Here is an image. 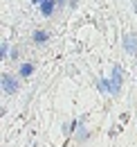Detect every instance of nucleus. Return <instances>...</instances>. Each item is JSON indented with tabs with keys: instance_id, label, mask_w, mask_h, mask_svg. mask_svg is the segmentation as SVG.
<instances>
[{
	"instance_id": "1",
	"label": "nucleus",
	"mask_w": 137,
	"mask_h": 147,
	"mask_svg": "<svg viewBox=\"0 0 137 147\" xmlns=\"http://www.w3.org/2000/svg\"><path fill=\"white\" fill-rule=\"evenodd\" d=\"M110 82H112V95H117L121 91V84H124V70H121V66H112Z\"/></svg>"
},
{
	"instance_id": "2",
	"label": "nucleus",
	"mask_w": 137,
	"mask_h": 147,
	"mask_svg": "<svg viewBox=\"0 0 137 147\" xmlns=\"http://www.w3.org/2000/svg\"><path fill=\"white\" fill-rule=\"evenodd\" d=\"M2 91L7 93V95H14V93H18V82L14 75L5 73L2 75Z\"/></svg>"
},
{
	"instance_id": "3",
	"label": "nucleus",
	"mask_w": 137,
	"mask_h": 147,
	"mask_svg": "<svg viewBox=\"0 0 137 147\" xmlns=\"http://www.w3.org/2000/svg\"><path fill=\"white\" fill-rule=\"evenodd\" d=\"M121 45H124V50L128 55H137V34H124Z\"/></svg>"
},
{
	"instance_id": "4",
	"label": "nucleus",
	"mask_w": 137,
	"mask_h": 147,
	"mask_svg": "<svg viewBox=\"0 0 137 147\" xmlns=\"http://www.w3.org/2000/svg\"><path fill=\"white\" fill-rule=\"evenodd\" d=\"M56 7H59V5H56V0H43V2H41V7H38V9H41V14H43V16H45V18H50L52 14H54V11H56Z\"/></svg>"
},
{
	"instance_id": "5",
	"label": "nucleus",
	"mask_w": 137,
	"mask_h": 147,
	"mask_svg": "<svg viewBox=\"0 0 137 147\" xmlns=\"http://www.w3.org/2000/svg\"><path fill=\"white\" fill-rule=\"evenodd\" d=\"M97 88L101 93H110L112 95V82H110V77H99L97 79Z\"/></svg>"
},
{
	"instance_id": "6",
	"label": "nucleus",
	"mask_w": 137,
	"mask_h": 147,
	"mask_svg": "<svg viewBox=\"0 0 137 147\" xmlns=\"http://www.w3.org/2000/svg\"><path fill=\"white\" fill-rule=\"evenodd\" d=\"M32 41H34V43H47V41H50V34H47L45 30H34Z\"/></svg>"
},
{
	"instance_id": "7",
	"label": "nucleus",
	"mask_w": 137,
	"mask_h": 147,
	"mask_svg": "<svg viewBox=\"0 0 137 147\" xmlns=\"http://www.w3.org/2000/svg\"><path fill=\"white\" fill-rule=\"evenodd\" d=\"M74 138H76V143H86L88 138H90V131L83 127V120H81V127H79V131L74 134Z\"/></svg>"
},
{
	"instance_id": "8",
	"label": "nucleus",
	"mask_w": 137,
	"mask_h": 147,
	"mask_svg": "<svg viewBox=\"0 0 137 147\" xmlns=\"http://www.w3.org/2000/svg\"><path fill=\"white\" fill-rule=\"evenodd\" d=\"M76 127H81V120H72L68 125H63V134H65V136H72V134L76 131Z\"/></svg>"
},
{
	"instance_id": "9",
	"label": "nucleus",
	"mask_w": 137,
	"mask_h": 147,
	"mask_svg": "<svg viewBox=\"0 0 137 147\" xmlns=\"http://www.w3.org/2000/svg\"><path fill=\"white\" fill-rule=\"evenodd\" d=\"M32 73H34V63H23V66L18 68V75H20V77H29Z\"/></svg>"
},
{
	"instance_id": "10",
	"label": "nucleus",
	"mask_w": 137,
	"mask_h": 147,
	"mask_svg": "<svg viewBox=\"0 0 137 147\" xmlns=\"http://www.w3.org/2000/svg\"><path fill=\"white\" fill-rule=\"evenodd\" d=\"M9 55H11V50H9V43H7V41H2V45H0V57H2V59H7Z\"/></svg>"
},
{
	"instance_id": "11",
	"label": "nucleus",
	"mask_w": 137,
	"mask_h": 147,
	"mask_svg": "<svg viewBox=\"0 0 137 147\" xmlns=\"http://www.w3.org/2000/svg\"><path fill=\"white\" fill-rule=\"evenodd\" d=\"M9 57H11V59H14V61H16V59H18V57H20V52H18V50H16V48H14V50H11V55H9Z\"/></svg>"
},
{
	"instance_id": "12",
	"label": "nucleus",
	"mask_w": 137,
	"mask_h": 147,
	"mask_svg": "<svg viewBox=\"0 0 137 147\" xmlns=\"http://www.w3.org/2000/svg\"><path fill=\"white\" fill-rule=\"evenodd\" d=\"M65 2H68V0H56V5H59V7H65Z\"/></svg>"
},
{
	"instance_id": "13",
	"label": "nucleus",
	"mask_w": 137,
	"mask_h": 147,
	"mask_svg": "<svg viewBox=\"0 0 137 147\" xmlns=\"http://www.w3.org/2000/svg\"><path fill=\"white\" fill-rule=\"evenodd\" d=\"M32 2H34L36 7H41V2H43V0H32Z\"/></svg>"
},
{
	"instance_id": "14",
	"label": "nucleus",
	"mask_w": 137,
	"mask_h": 147,
	"mask_svg": "<svg viewBox=\"0 0 137 147\" xmlns=\"http://www.w3.org/2000/svg\"><path fill=\"white\" fill-rule=\"evenodd\" d=\"M133 7H135V14H137V0H133Z\"/></svg>"
}]
</instances>
